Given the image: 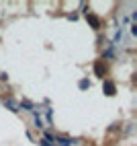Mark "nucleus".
Returning <instances> with one entry per match:
<instances>
[{
    "mask_svg": "<svg viewBox=\"0 0 137 146\" xmlns=\"http://www.w3.org/2000/svg\"><path fill=\"white\" fill-rule=\"evenodd\" d=\"M104 89H106V95H115V84L113 82H104Z\"/></svg>",
    "mask_w": 137,
    "mask_h": 146,
    "instance_id": "nucleus-1",
    "label": "nucleus"
},
{
    "mask_svg": "<svg viewBox=\"0 0 137 146\" xmlns=\"http://www.w3.org/2000/svg\"><path fill=\"white\" fill-rule=\"evenodd\" d=\"M57 142H60V146H72V140L68 138H57Z\"/></svg>",
    "mask_w": 137,
    "mask_h": 146,
    "instance_id": "nucleus-2",
    "label": "nucleus"
},
{
    "mask_svg": "<svg viewBox=\"0 0 137 146\" xmlns=\"http://www.w3.org/2000/svg\"><path fill=\"white\" fill-rule=\"evenodd\" d=\"M88 86H90L88 80H80V89H88Z\"/></svg>",
    "mask_w": 137,
    "mask_h": 146,
    "instance_id": "nucleus-3",
    "label": "nucleus"
},
{
    "mask_svg": "<svg viewBox=\"0 0 137 146\" xmlns=\"http://www.w3.org/2000/svg\"><path fill=\"white\" fill-rule=\"evenodd\" d=\"M96 74L102 76V64H96Z\"/></svg>",
    "mask_w": 137,
    "mask_h": 146,
    "instance_id": "nucleus-4",
    "label": "nucleus"
}]
</instances>
